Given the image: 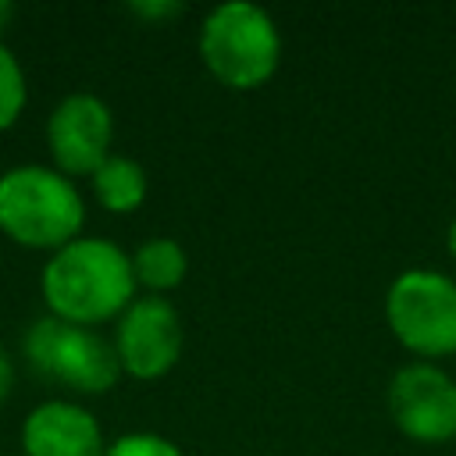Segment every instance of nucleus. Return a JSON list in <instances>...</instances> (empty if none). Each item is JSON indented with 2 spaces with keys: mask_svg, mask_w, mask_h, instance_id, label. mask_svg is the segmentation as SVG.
<instances>
[{
  "mask_svg": "<svg viewBox=\"0 0 456 456\" xmlns=\"http://www.w3.org/2000/svg\"><path fill=\"white\" fill-rule=\"evenodd\" d=\"M135 289L132 253L103 235H78L61 246L46 256L39 274L46 314L82 328L118 321L135 299Z\"/></svg>",
  "mask_w": 456,
  "mask_h": 456,
  "instance_id": "f257e3e1",
  "label": "nucleus"
},
{
  "mask_svg": "<svg viewBox=\"0 0 456 456\" xmlns=\"http://www.w3.org/2000/svg\"><path fill=\"white\" fill-rule=\"evenodd\" d=\"M86 228V200L75 178L50 164H14L0 175V232L25 246L57 253Z\"/></svg>",
  "mask_w": 456,
  "mask_h": 456,
  "instance_id": "f03ea898",
  "label": "nucleus"
},
{
  "mask_svg": "<svg viewBox=\"0 0 456 456\" xmlns=\"http://www.w3.org/2000/svg\"><path fill=\"white\" fill-rule=\"evenodd\" d=\"M196 46L203 68L235 93L267 86L281 68V28L264 7L249 0L210 7L203 14Z\"/></svg>",
  "mask_w": 456,
  "mask_h": 456,
  "instance_id": "7ed1b4c3",
  "label": "nucleus"
},
{
  "mask_svg": "<svg viewBox=\"0 0 456 456\" xmlns=\"http://www.w3.org/2000/svg\"><path fill=\"white\" fill-rule=\"evenodd\" d=\"M21 353L39 378L78 395H103L121 381V363L110 338H103L96 328L68 324L50 314L25 328Z\"/></svg>",
  "mask_w": 456,
  "mask_h": 456,
  "instance_id": "20e7f679",
  "label": "nucleus"
},
{
  "mask_svg": "<svg viewBox=\"0 0 456 456\" xmlns=\"http://www.w3.org/2000/svg\"><path fill=\"white\" fill-rule=\"evenodd\" d=\"M385 324L413 360L456 356V278L435 267L399 271L385 292Z\"/></svg>",
  "mask_w": 456,
  "mask_h": 456,
  "instance_id": "39448f33",
  "label": "nucleus"
},
{
  "mask_svg": "<svg viewBox=\"0 0 456 456\" xmlns=\"http://www.w3.org/2000/svg\"><path fill=\"white\" fill-rule=\"evenodd\" d=\"M388 417L410 442L442 445L456 438V378L428 360H410L388 378Z\"/></svg>",
  "mask_w": 456,
  "mask_h": 456,
  "instance_id": "423d86ee",
  "label": "nucleus"
},
{
  "mask_svg": "<svg viewBox=\"0 0 456 456\" xmlns=\"http://www.w3.org/2000/svg\"><path fill=\"white\" fill-rule=\"evenodd\" d=\"M110 342H114L121 374L135 381H160L182 360L185 331L167 296H135L128 310L114 321Z\"/></svg>",
  "mask_w": 456,
  "mask_h": 456,
  "instance_id": "0eeeda50",
  "label": "nucleus"
},
{
  "mask_svg": "<svg viewBox=\"0 0 456 456\" xmlns=\"http://www.w3.org/2000/svg\"><path fill=\"white\" fill-rule=\"evenodd\" d=\"M114 110L96 93H68L46 118L50 167L68 178H89L114 150Z\"/></svg>",
  "mask_w": 456,
  "mask_h": 456,
  "instance_id": "6e6552de",
  "label": "nucleus"
},
{
  "mask_svg": "<svg viewBox=\"0 0 456 456\" xmlns=\"http://www.w3.org/2000/svg\"><path fill=\"white\" fill-rule=\"evenodd\" d=\"M100 417L75 399H46L21 420V456H103Z\"/></svg>",
  "mask_w": 456,
  "mask_h": 456,
  "instance_id": "1a4fd4ad",
  "label": "nucleus"
},
{
  "mask_svg": "<svg viewBox=\"0 0 456 456\" xmlns=\"http://www.w3.org/2000/svg\"><path fill=\"white\" fill-rule=\"evenodd\" d=\"M93 196L107 214H135L146 203L150 192V178L146 167L135 157L125 153H110L93 175H89Z\"/></svg>",
  "mask_w": 456,
  "mask_h": 456,
  "instance_id": "9d476101",
  "label": "nucleus"
},
{
  "mask_svg": "<svg viewBox=\"0 0 456 456\" xmlns=\"http://www.w3.org/2000/svg\"><path fill=\"white\" fill-rule=\"evenodd\" d=\"M132 274L146 296L175 292L189 274V253L171 235H153L132 249Z\"/></svg>",
  "mask_w": 456,
  "mask_h": 456,
  "instance_id": "9b49d317",
  "label": "nucleus"
},
{
  "mask_svg": "<svg viewBox=\"0 0 456 456\" xmlns=\"http://www.w3.org/2000/svg\"><path fill=\"white\" fill-rule=\"evenodd\" d=\"M28 103V78L14 50L0 39V132H7Z\"/></svg>",
  "mask_w": 456,
  "mask_h": 456,
  "instance_id": "f8f14e48",
  "label": "nucleus"
},
{
  "mask_svg": "<svg viewBox=\"0 0 456 456\" xmlns=\"http://www.w3.org/2000/svg\"><path fill=\"white\" fill-rule=\"evenodd\" d=\"M103 456H185V452L157 431H128V435H118L114 442H107Z\"/></svg>",
  "mask_w": 456,
  "mask_h": 456,
  "instance_id": "ddd939ff",
  "label": "nucleus"
},
{
  "mask_svg": "<svg viewBox=\"0 0 456 456\" xmlns=\"http://www.w3.org/2000/svg\"><path fill=\"white\" fill-rule=\"evenodd\" d=\"M128 11L142 21H164V18H178L185 7L178 0H142V4H128Z\"/></svg>",
  "mask_w": 456,
  "mask_h": 456,
  "instance_id": "4468645a",
  "label": "nucleus"
},
{
  "mask_svg": "<svg viewBox=\"0 0 456 456\" xmlns=\"http://www.w3.org/2000/svg\"><path fill=\"white\" fill-rule=\"evenodd\" d=\"M11 392H14V360L0 342V406L11 399Z\"/></svg>",
  "mask_w": 456,
  "mask_h": 456,
  "instance_id": "2eb2a0df",
  "label": "nucleus"
},
{
  "mask_svg": "<svg viewBox=\"0 0 456 456\" xmlns=\"http://www.w3.org/2000/svg\"><path fill=\"white\" fill-rule=\"evenodd\" d=\"M445 249H449V256L456 260V217H452L449 228H445Z\"/></svg>",
  "mask_w": 456,
  "mask_h": 456,
  "instance_id": "dca6fc26",
  "label": "nucleus"
},
{
  "mask_svg": "<svg viewBox=\"0 0 456 456\" xmlns=\"http://www.w3.org/2000/svg\"><path fill=\"white\" fill-rule=\"evenodd\" d=\"M11 14H14V7H11L7 0H0V32L7 28V21H11Z\"/></svg>",
  "mask_w": 456,
  "mask_h": 456,
  "instance_id": "f3484780",
  "label": "nucleus"
},
{
  "mask_svg": "<svg viewBox=\"0 0 456 456\" xmlns=\"http://www.w3.org/2000/svg\"><path fill=\"white\" fill-rule=\"evenodd\" d=\"M0 456H14V452H0ZM18 456H21V452H18Z\"/></svg>",
  "mask_w": 456,
  "mask_h": 456,
  "instance_id": "a211bd4d",
  "label": "nucleus"
}]
</instances>
